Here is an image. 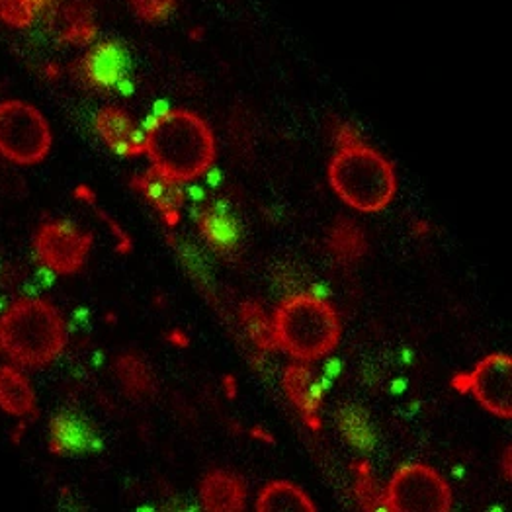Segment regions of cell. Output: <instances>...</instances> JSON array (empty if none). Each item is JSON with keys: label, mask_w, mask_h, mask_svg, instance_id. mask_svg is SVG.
<instances>
[{"label": "cell", "mask_w": 512, "mask_h": 512, "mask_svg": "<svg viewBox=\"0 0 512 512\" xmlns=\"http://www.w3.org/2000/svg\"><path fill=\"white\" fill-rule=\"evenodd\" d=\"M145 133V157L151 169L180 184L194 182L214 167V129L192 110H171L157 118Z\"/></svg>", "instance_id": "obj_1"}, {"label": "cell", "mask_w": 512, "mask_h": 512, "mask_svg": "<svg viewBox=\"0 0 512 512\" xmlns=\"http://www.w3.org/2000/svg\"><path fill=\"white\" fill-rule=\"evenodd\" d=\"M67 341V323L47 299H18L0 315V348L20 368L49 366Z\"/></svg>", "instance_id": "obj_2"}, {"label": "cell", "mask_w": 512, "mask_h": 512, "mask_svg": "<svg viewBox=\"0 0 512 512\" xmlns=\"http://www.w3.org/2000/svg\"><path fill=\"white\" fill-rule=\"evenodd\" d=\"M327 178L342 202L360 214L387 210L399 186L393 163L364 141L339 147L329 161Z\"/></svg>", "instance_id": "obj_3"}, {"label": "cell", "mask_w": 512, "mask_h": 512, "mask_svg": "<svg viewBox=\"0 0 512 512\" xmlns=\"http://www.w3.org/2000/svg\"><path fill=\"white\" fill-rule=\"evenodd\" d=\"M272 327L276 348L305 364L331 354L342 337L337 309L313 294L284 299L274 311Z\"/></svg>", "instance_id": "obj_4"}, {"label": "cell", "mask_w": 512, "mask_h": 512, "mask_svg": "<svg viewBox=\"0 0 512 512\" xmlns=\"http://www.w3.org/2000/svg\"><path fill=\"white\" fill-rule=\"evenodd\" d=\"M53 145L49 122L24 100L0 102V155L20 167L45 161Z\"/></svg>", "instance_id": "obj_5"}, {"label": "cell", "mask_w": 512, "mask_h": 512, "mask_svg": "<svg viewBox=\"0 0 512 512\" xmlns=\"http://www.w3.org/2000/svg\"><path fill=\"white\" fill-rule=\"evenodd\" d=\"M450 483L427 464H407L385 485L382 509L387 512H450Z\"/></svg>", "instance_id": "obj_6"}, {"label": "cell", "mask_w": 512, "mask_h": 512, "mask_svg": "<svg viewBox=\"0 0 512 512\" xmlns=\"http://www.w3.org/2000/svg\"><path fill=\"white\" fill-rule=\"evenodd\" d=\"M452 387L471 393L475 401L491 415L512 419V358L505 352H493L481 358L468 374H458Z\"/></svg>", "instance_id": "obj_7"}, {"label": "cell", "mask_w": 512, "mask_h": 512, "mask_svg": "<svg viewBox=\"0 0 512 512\" xmlns=\"http://www.w3.org/2000/svg\"><path fill=\"white\" fill-rule=\"evenodd\" d=\"M92 243V233L71 221H43L34 235V253L47 270L71 276L85 268Z\"/></svg>", "instance_id": "obj_8"}, {"label": "cell", "mask_w": 512, "mask_h": 512, "mask_svg": "<svg viewBox=\"0 0 512 512\" xmlns=\"http://www.w3.org/2000/svg\"><path fill=\"white\" fill-rule=\"evenodd\" d=\"M73 73L86 88L108 92L128 77V49L112 40L94 43L79 61H75Z\"/></svg>", "instance_id": "obj_9"}, {"label": "cell", "mask_w": 512, "mask_h": 512, "mask_svg": "<svg viewBox=\"0 0 512 512\" xmlns=\"http://www.w3.org/2000/svg\"><path fill=\"white\" fill-rule=\"evenodd\" d=\"M94 129L104 145L120 157L135 159L145 155L147 133L137 128L128 110L120 106H104L94 116Z\"/></svg>", "instance_id": "obj_10"}, {"label": "cell", "mask_w": 512, "mask_h": 512, "mask_svg": "<svg viewBox=\"0 0 512 512\" xmlns=\"http://www.w3.org/2000/svg\"><path fill=\"white\" fill-rule=\"evenodd\" d=\"M129 186L133 192H137L157 214L163 217V221L169 227H176L180 221V212L184 206V190L180 182L172 180L169 176L161 174L155 169H147L145 172L135 174L129 180Z\"/></svg>", "instance_id": "obj_11"}, {"label": "cell", "mask_w": 512, "mask_h": 512, "mask_svg": "<svg viewBox=\"0 0 512 512\" xmlns=\"http://www.w3.org/2000/svg\"><path fill=\"white\" fill-rule=\"evenodd\" d=\"M286 397L296 407L303 423L311 430H321V405L323 387L305 362L290 364L282 376Z\"/></svg>", "instance_id": "obj_12"}, {"label": "cell", "mask_w": 512, "mask_h": 512, "mask_svg": "<svg viewBox=\"0 0 512 512\" xmlns=\"http://www.w3.org/2000/svg\"><path fill=\"white\" fill-rule=\"evenodd\" d=\"M96 432L85 417L77 413H59L49 423L47 450L53 456H83L94 450Z\"/></svg>", "instance_id": "obj_13"}, {"label": "cell", "mask_w": 512, "mask_h": 512, "mask_svg": "<svg viewBox=\"0 0 512 512\" xmlns=\"http://www.w3.org/2000/svg\"><path fill=\"white\" fill-rule=\"evenodd\" d=\"M200 503L204 511L243 512L247 509V485L233 471H208L200 481Z\"/></svg>", "instance_id": "obj_14"}, {"label": "cell", "mask_w": 512, "mask_h": 512, "mask_svg": "<svg viewBox=\"0 0 512 512\" xmlns=\"http://www.w3.org/2000/svg\"><path fill=\"white\" fill-rule=\"evenodd\" d=\"M200 235L208 241L217 255L233 256L241 249L243 231L239 221L219 206H202L196 212Z\"/></svg>", "instance_id": "obj_15"}, {"label": "cell", "mask_w": 512, "mask_h": 512, "mask_svg": "<svg viewBox=\"0 0 512 512\" xmlns=\"http://www.w3.org/2000/svg\"><path fill=\"white\" fill-rule=\"evenodd\" d=\"M0 409L12 417L38 415L34 385L14 366L0 368Z\"/></svg>", "instance_id": "obj_16"}, {"label": "cell", "mask_w": 512, "mask_h": 512, "mask_svg": "<svg viewBox=\"0 0 512 512\" xmlns=\"http://www.w3.org/2000/svg\"><path fill=\"white\" fill-rule=\"evenodd\" d=\"M255 509L258 512L319 511L313 499L299 485L286 479L266 483L256 497Z\"/></svg>", "instance_id": "obj_17"}, {"label": "cell", "mask_w": 512, "mask_h": 512, "mask_svg": "<svg viewBox=\"0 0 512 512\" xmlns=\"http://www.w3.org/2000/svg\"><path fill=\"white\" fill-rule=\"evenodd\" d=\"M114 372L124 393L133 401H147L157 393V380L151 366L135 352L120 354L114 362Z\"/></svg>", "instance_id": "obj_18"}, {"label": "cell", "mask_w": 512, "mask_h": 512, "mask_svg": "<svg viewBox=\"0 0 512 512\" xmlns=\"http://www.w3.org/2000/svg\"><path fill=\"white\" fill-rule=\"evenodd\" d=\"M327 249L341 264H356L368 251L364 229L350 217H337L327 233Z\"/></svg>", "instance_id": "obj_19"}, {"label": "cell", "mask_w": 512, "mask_h": 512, "mask_svg": "<svg viewBox=\"0 0 512 512\" xmlns=\"http://www.w3.org/2000/svg\"><path fill=\"white\" fill-rule=\"evenodd\" d=\"M98 26L94 22L92 10L85 2H73L63 10L59 40L73 45H88L96 38Z\"/></svg>", "instance_id": "obj_20"}, {"label": "cell", "mask_w": 512, "mask_h": 512, "mask_svg": "<svg viewBox=\"0 0 512 512\" xmlns=\"http://www.w3.org/2000/svg\"><path fill=\"white\" fill-rule=\"evenodd\" d=\"M239 319L247 333V337L255 342L256 348L262 352L278 350L274 341V327L268 319L264 307L258 301H245L239 307Z\"/></svg>", "instance_id": "obj_21"}, {"label": "cell", "mask_w": 512, "mask_h": 512, "mask_svg": "<svg viewBox=\"0 0 512 512\" xmlns=\"http://www.w3.org/2000/svg\"><path fill=\"white\" fill-rule=\"evenodd\" d=\"M354 473V497L362 511H378L382 509L384 491L378 487V481L372 473L368 460H358L352 464Z\"/></svg>", "instance_id": "obj_22"}, {"label": "cell", "mask_w": 512, "mask_h": 512, "mask_svg": "<svg viewBox=\"0 0 512 512\" xmlns=\"http://www.w3.org/2000/svg\"><path fill=\"white\" fill-rule=\"evenodd\" d=\"M339 427H341L342 434L346 436V440L350 444H354L356 448L372 446V442H374L372 430L358 409H342L339 413Z\"/></svg>", "instance_id": "obj_23"}, {"label": "cell", "mask_w": 512, "mask_h": 512, "mask_svg": "<svg viewBox=\"0 0 512 512\" xmlns=\"http://www.w3.org/2000/svg\"><path fill=\"white\" fill-rule=\"evenodd\" d=\"M131 12L145 24H163L178 8V0H128Z\"/></svg>", "instance_id": "obj_24"}, {"label": "cell", "mask_w": 512, "mask_h": 512, "mask_svg": "<svg viewBox=\"0 0 512 512\" xmlns=\"http://www.w3.org/2000/svg\"><path fill=\"white\" fill-rule=\"evenodd\" d=\"M0 20L10 28H28L36 20V10L26 0H0Z\"/></svg>", "instance_id": "obj_25"}, {"label": "cell", "mask_w": 512, "mask_h": 512, "mask_svg": "<svg viewBox=\"0 0 512 512\" xmlns=\"http://www.w3.org/2000/svg\"><path fill=\"white\" fill-rule=\"evenodd\" d=\"M98 215L102 217V221L110 227V231L116 235V239H118V253L120 255H129L131 253V247H133V243H131V237H129L128 233L116 223V219L114 217H110L108 214H104V212H98Z\"/></svg>", "instance_id": "obj_26"}, {"label": "cell", "mask_w": 512, "mask_h": 512, "mask_svg": "<svg viewBox=\"0 0 512 512\" xmlns=\"http://www.w3.org/2000/svg\"><path fill=\"white\" fill-rule=\"evenodd\" d=\"M333 141H335V145H337V149H339V147H344V145H352V143L362 141V135H360V131L354 128L352 124L339 122V124L333 128Z\"/></svg>", "instance_id": "obj_27"}, {"label": "cell", "mask_w": 512, "mask_h": 512, "mask_svg": "<svg viewBox=\"0 0 512 512\" xmlns=\"http://www.w3.org/2000/svg\"><path fill=\"white\" fill-rule=\"evenodd\" d=\"M167 341L172 342L174 346H178V348H186L188 344H190V339L180 331V329H174L172 333L167 335Z\"/></svg>", "instance_id": "obj_28"}, {"label": "cell", "mask_w": 512, "mask_h": 512, "mask_svg": "<svg viewBox=\"0 0 512 512\" xmlns=\"http://www.w3.org/2000/svg\"><path fill=\"white\" fill-rule=\"evenodd\" d=\"M251 438L260 440V442H264V444H274V442H276V440H274V436L262 427L253 428V430H251Z\"/></svg>", "instance_id": "obj_29"}, {"label": "cell", "mask_w": 512, "mask_h": 512, "mask_svg": "<svg viewBox=\"0 0 512 512\" xmlns=\"http://www.w3.org/2000/svg\"><path fill=\"white\" fill-rule=\"evenodd\" d=\"M223 385H225V391H227L229 399L237 397V380H235V376H225L223 378Z\"/></svg>", "instance_id": "obj_30"}, {"label": "cell", "mask_w": 512, "mask_h": 512, "mask_svg": "<svg viewBox=\"0 0 512 512\" xmlns=\"http://www.w3.org/2000/svg\"><path fill=\"white\" fill-rule=\"evenodd\" d=\"M75 196H77V198H81V200L86 202V204H94V198H96V196H94V192H92L90 188H86V186H79V188L75 190Z\"/></svg>", "instance_id": "obj_31"}, {"label": "cell", "mask_w": 512, "mask_h": 512, "mask_svg": "<svg viewBox=\"0 0 512 512\" xmlns=\"http://www.w3.org/2000/svg\"><path fill=\"white\" fill-rule=\"evenodd\" d=\"M503 470H505L507 479H511V446H507V450L503 454Z\"/></svg>", "instance_id": "obj_32"}, {"label": "cell", "mask_w": 512, "mask_h": 512, "mask_svg": "<svg viewBox=\"0 0 512 512\" xmlns=\"http://www.w3.org/2000/svg\"><path fill=\"white\" fill-rule=\"evenodd\" d=\"M26 2H28V4H30L34 10H36V12H38V10H42V8H45L47 4H51V0H26Z\"/></svg>", "instance_id": "obj_33"}, {"label": "cell", "mask_w": 512, "mask_h": 512, "mask_svg": "<svg viewBox=\"0 0 512 512\" xmlns=\"http://www.w3.org/2000/svg\"><path fill=\"white\" fill-rule=\"evenodd\" d=\"M415 233H417V235H427V233H428L427 221H419V223H417V227H415Z\"/></svg>", "instance_id": "obj_34"}, {"label": "cell", "mask_w": 512, "mask_h": 512, "mask_svg": "<svg viewBox=\"0 0 512 512\" xmlns=\"http://www.w3.org/2000/svg\"><path fill=\"white\" fill-rule=\"evenodd\" d=\"M0 350H2V348H0Z\"/></svg>", "instance_id": "obj_35"}]
</instances>
